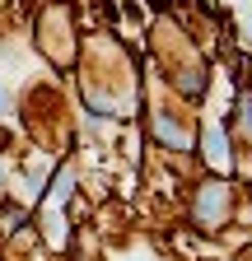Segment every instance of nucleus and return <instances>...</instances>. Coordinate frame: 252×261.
Masks as SVG:
<instances>
[{"label": "nucleus", "mask_w": 252, "mask_h": 261, "mask_svg": "<svg viewBox=\"0 0 252 261\" xmlns=\"http://www.w3.org/2000/svg\"><path fill=\"white\" fill-rule=\"evenodd\" d=\"M154 130H159V136H168L173 145H187V136H182V130H178V126H173L168 117H159V121H154Z\"/></svg>", "instance_id": "f03ea898"}, {"label": "nucleus", "mask_w": 252, "mask_h": 261, "mask_svg": "<svg viewBox=\"0 0 252 261\" xmlns=\"http://www.w3.org/2000/svg\"><path fill=\"white\" fill-rule=\"evenodd\" d=\"M210 159L224 163V136H219V130H210Z\"/></svg>", "instance_id": "7ed1b4c3"}, {"label": "nucleus", "mask_w": 252, "mask_h": 261, "mask_svg": "<svg viewBox=\"0 0 252 261\" xmlns=\"http://www.w3.org/2000/svg\"><path fill=\"white\" fill-rule=\"evenodd\" d=\"M219 205H224V191H219V187H210L201 201H196V215H201L206 224H215V219H219Z\"/></svg>", "instance_id": "f257e3e1"}]
</instances>
